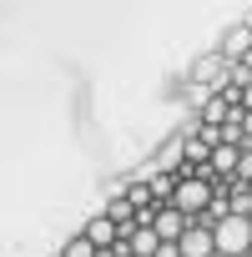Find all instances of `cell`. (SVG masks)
<instances>
[{
	"instance_id": "obj_1",
	"label": "cell",
	"mask_w": 252,
	"mask_h": 257,
	"mask_svg": "<svg viewBox=\"0 0 252 257\" xmlns=\"http://www.w3.org/2000/svg\"><path fill=\"white\" fill-rule=\"evenodd\" d=\"M222 192H227V182L217 187V182H202V177H182V182H177L172 207H177V212H187V217H202V212H207Z\"/></svg>"
},
{
	"instance_id": "obj_2",
	"label": "cell",
	"mask_w": 252,
	"mask_h": 257,
	"mask_svg": "<svg viewBox=\"0 0 252 257\" xmlns=\"http://www.w3.org/2000/svg\"><path fill=\"white\" fill-rule=\"evenodd\" d=\"M217 252H227V257L252 252V217H227L217 227Z\"/></svg>"
},
{
	"instance_id": "obj_3",
	"label": "cell",
	"mask_w": 252,
	"mask_h": 257,
	"mask_svg": "<svg viewBox=\"0 0 252 257\" xmlns=\"http://www.w3.org/2000/svg\"><path fill=\"white\" fill-rule=\"evenodd\" d=\"M222 56H227V66H237V61H247V56H252V26H247V21L227 31V41H222Z\"/></svg>"
},
{
	"instance_id": "obj_4",
	"label": "cell",
	"mask_w": 252,
	"mask_h": 257,
	"mask_svg": "<svg viewBox=\"0 0 252 257\" xmlns=\"http://www.w3.org/2000/svg\"><path fill=\"white\" fill-rule=\"evenodd\" d=\"M212 252H217V232L192 222V232L182 237V257H212Z\"/></svg>"
},
{
	"instance_id": "obj_5",
	"label": "cell",
	"mask_w": 252,
	"mask_h": 257,
	"mask_svg": "<svg viewBox=\"0 0 252 257\" xmlns=\"http://www.w3.org/2000/svg\"><path fill=\"white\" fill-rule=\"evenodd\" d=\"M81 232H86V237H91L96 247H116V242H121V227H116V222H111L106 212H101V217H91V222H86Z\"/></svg>"
},
{
	"instance_id": "obj_6",
	"label": "cell",
	"mask_w": 252,
	"mask_h": 257,
	"mask_svg": "<svg viewBox=\"0 0 252 257\" xmlns=\"http://www.w3.org/2000/svg\"><path fill=\"white\" fill-rule=\"evenodd\" d=\"M96 252H101V247H96V242H91L86 232H76V237H71L66 247H61V257H96Z\"/></svg>"
},
{
	"instance_id": "obj_7",
	"label": "cell",
	"mask_w": 252,
	"mask_h": 257,
	"mask_svg": "<svg viewBox=\"0 0 252 257\" xmlns=\"http://www.w3.org/2000/svg\"><path fill=\"white\" fill-rule=\"evenodd\" d=\"M237 182L252 187V147H242V162H237Z\"/></svg>"
},
{
	"instance_id": "obj_8",
	"label": "cell",
	"mask_w": 252,
	"mask_h": 257,
	"mask_svg": "<svg viewBox=\"0 0 252 257\" xmlns=\"http://www.w3.org/2000/svg\"><path fill=\"white\" fill-rule=\"evenodd\" d=\"M212 257H227V252H212Z\"/></svg>"
},
{
	"instance_id": "obj_9",
	"label": "cell",
	"mask_w": 252,
	"mask_h": 257,
	"mask_svg": "<svg viewBox=\"0 0 252 257\" xmlns=\"http://www.w3.org/2000/svg\"><path fill=\"white\" fill-rule=\"evenodd\" d=\"M56 257H61V252H56Z\"/></svg>"
}]
</instances>
